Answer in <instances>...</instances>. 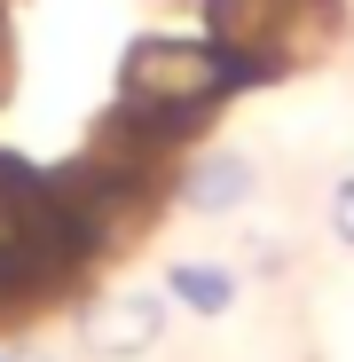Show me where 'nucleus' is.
<instances>
[{"label": "nucleus", "instance_id": "20e7f679", "mask_svg": "<svg viewBox=\"0 0 354 362\" xmlns=\"http://www.w3.org/2000/svg\"><path fill=\"white\" fill-rule=\"evenodd\" d=\"M165 291H102L95 308H79V346L95 362H134L165 339Z\"/></svg>", "mask_w": 354, "mask_h": 362}, {"label": "nucleus", "instance_id": "7ed1b4c3", "mask_svg": "<svg viewBox=\"0 0 354 362\" xmlns=\"http://www.w3.org/2000/svg\"><path fill=\"white\" fill-rule=\"evenodd\" d=\"M205 32L252 79H276L283 64H315L338 40V8L331 0H205Z\"/></svg>", "mask_w": 354, "mask_h": 362}, {"label": "nucleus", "instance_id": "423d86ee", "mask_svg": "<svg viewBox=\"0 0 354 362\" xmlns=\"http://www.w3.org/2000/svg\"><path fill=\"white\" fill-rule=\"evenodd\" d=\"M165 299H182L189 315H228L236 308V268H220V260H173L165 268Z\"/></svg>", "mask_w": 354, "mask_h": 362}, {"label": "nucleus", "instance_id": "0eeeda50", "mask_svg": "<svg viewBox=\"0 0 354 362\" xmlns=\"http://www.w3.org/2000/svg\"><path fill=\"white\" fill-rule=\"evenodd\" d=\"M331 236L354 252V173H338V181H331Z\"/></svg>", "mask_w": 354, "mask_h": 362}, {"label": "nucleus", "instance_id": "6e6552de", "mask_svg": "<svg viewBox=\"0 0 354 362\" xmlns=\"http://www.w3.org/2000/svg\"><path fill=\"white\" fill-rule=\"evenodd\" d=\"M32 362H55V354H32Z\"/></svg>", "mask_w": 354, "mask_h": 362}, {"label": "nucleus", "instance_id": "39448f33", "mask_svg": "<svg viewBox=\"0 0 354 362\" xmlns=\"http://www.w3.org/2000/svg\"><path fill=\"white\" fill-rule=\"evenodd\" d=\"M182 213H197V221H220V213H244L252 197H260V165L244 158V150H205V158H189L182 165Z\"/></svg>", "mask_w": 354, "mask_h": 362}, {"label": "nucleus", "instance_id": "f03ea898", "mask_svg": "<svg viewBox=\"0 0 354 362\" xmlns=\"http://www.w3.org/2000/svg\"><path fill=\"white\" fill-rule=\"evenodd\" d=\"M79 268V245L55 221V189L24 165H0V308L32 315V299H47Z\"/></svg>", "mask_w": 354, "mask_h": 362}, {"label": "nucleus", "instance_id": "1a4fd4ad", "mask_svg": "<svg viewBox=\"0 0 354 362\" xmlns=\"http://www.w3.org/2000/svg\"><path fill=\"white\" fill-rule=\"evenodd\" d=\"M0 362H8V346H0Z\"/></svg>", "mask_w": 354, "mask_h": 362}, {"label": "nucleus", "instance_id": "f257e3e1", "mask_svg": "<svg viewBox=\"0 0 354 362\" xmlns=\"http://www.w3.org/2000/svg\"><path fill=\"white\" fill-rule=\"evenodd\" d=\"M252 71L220 55L213 40H173V32H150L126 47L118 64V103L134 110V127H197V110H213L220 95H236Z\"/></svg>", "mask_w": 354, "mask_h": 362}]
</instances>
